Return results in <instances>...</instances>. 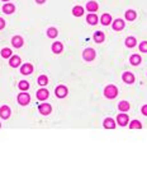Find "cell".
<instances>
[{
    "label": "cell",
    "mask_w": 147,
    "mask_h": 185,
    "mask_svg": "<svg viewBox=\"0 0 147 185\" xmlns=\"http://www.w3.org/2000/svg\"><path fill=\"white\" fill-rule=\"evenodd\" d=\"M104 127L107 129H114L116 123H114V120L112 119V117H107V119L104 120Z\"/></svg>",
    "instance_id": "8fae6325"
},
{
    "label": "cell",
    "mask_w": 147,
    "mask_h": 185,
    "mask_svg": "<svg viewBox=\"0 0 147 185\" xmlns=\"http://www.w3.org/2000/svg\"><path fill=\"white\" fill-rule=\"evenodd\" d=\"M94 41L95 42H98V43H100V42H103L104 41V33L103 32H95V35H94Z\"/></svg>",
    "instance_id": "ac0fdd59"
},
{
    "label": "cell",
    "mask_w": 147,
    "mask_h": 185,
    "mask_svg": "<svg viewBox=\"0 0 147 185\" xmlns=\"http://www.w3.org/2000/svg\"><path fill=\"white\" fill-rule=\"evenodd\" d=\"M10 107L8 106H1L0 107V116L3 117V119H8V117L10 116Z\"/></svg>",
    "instance_id": "5b68a950"
},
{
    "label": "cell",
    "mask_w": 147,
    "mask_h": 185,
    "mask_svg": "<svg viewBox=\"0 0 147 185\" xmlns=\"http://www.w3.org/2000/svg\"><path fill=\"white\" fill-rule=\"evenodd\" d=\"M3 1H8V0H3Z\"/></svg>",
    "instance_id": "e575fe53"
},
{
    "label": "cell",
    "mask_w": 147,
    "mask_h": 185,
    "mask_svg": "<svg viewBox=\"0 0 147 185\" xmlns=\"http://www.w3.org/2000/svg\"><path fill=\"white\" fill-rule=\"evenodd\" d=\"M140 50L142 52H147V41H143L142 43L140 45Z\"/></svg>",
    "instance_id": "4dcf8cb0"
},
{
    "label": "cell",
    "mask_w": 147,
    "mask_h": 185,
    "mask_svg": "<svg viewBox=\"0 0 147 185\" xmlns=\"http://www.w3.org/2000/svg\"><path fill=\"white\" fill-rule=\"evenodd\" d=\"M1 56L3 58H10L11 56V50L10 49H8V47H5V49H3L1 50Z\"/></svg>",
    "instance_id": "4316f807"
},
{
    "label": "cell",
    "mask_w": 147,
    "mask_h": 185,
    "mask_svg": "<svg viewBox=\"0 0 147 185\" xmlns=\"http://www.w3.org/2000/svg\"><path fill=\"white\" fill-rule=\"evenodd\" d=\"M11 43H13L14 47L19 49L20 46L23 45V39H22L20 36H14V37H13V40H11Z\"/></svg>",
    "instance_id": "9c48e42d"
},
{
    "label": "cell",
    "mask_w": 147,
    "mask_h": 185,
    "mask_svg": "<svg viewBox=\"0 0 147 185\" xmlns=\"http://www.w3.org/2000/svg\"><path fill=\"white\" fill-rule=\"evenodd\" d=\"M86 20H88V23H90V24H96L98 17H96L95 14H89V16L86 17Z\"/></svg>",
    "instance_id": "ffe728a7"
},
{
    "label": "cell",
    "mask_w": 147,
    "mask_h": 185,
    "mask_svg": "<svg viewBox=\"0 0 147 185\" xmlns=\"http://www.w3.org/2000/svg\"><path fill=\"white\" fill-rule=\"evenodd\" d=\"M141 61V56L140 55H132L131 56V63L133 64V65H138Z\"/></svg>",
    "instance_id": "484cf974"
},
{
    "label": "cell",
    "mask_w": 147,
    "mask_h": 185,
    "mask_svg": "<svg viewBox=\"0 0 147 185\" xmlns=\"http://www.w3.org/2000/svg\"><path fill=\"white\" fill-rule=\"evenodd\" d=\"M110 20H112V17L109 16V14H103V16H102V23H103V24L108 26L110 23Z\"/></svg>",
    "instance_id": "d4e9b609"
},
{
    "label": "cell",
    "mask_w": 147,
    "mask_h": 185,
    "mask_svg": "<svg viewBox=\"0 0 147 185\" xmlns=\"http://www.w3.org/2000/svg\"><path fill=\"white\" fill-rule=\"evenodd\" d=\"M39 112L42 114V115H48V114L51 112V105L42 104V105L39 106Z\"/></svg>",
    "instance_id": "8992f818"
},
{
    "label": "cell",
    "mask_w": 147,
    "mask_h": 185,
    "mask_svg": "<svg viewBox=\"0 0 147 185\" xmlns=\"http://www.w3.org/2000/svg\"><path fill=\"white\" fill-rule=\"evenodd\" d=\"M4 27H5V20L3 18H0V29H3Z\"/></svg>",
    "instance_id": "1f68e13d"
},
{
    "label": "cell",
    "mask_w": 147,
    "mask_h": 185,
    "mask_svg": "<svg viewBox=\"0 0 147 185\" xmlns=\"http://www.w3.org/2000/svg\"><path fill=\"white\" fill-rule=\"evenodd\" d=\"M14 10H15V7H14L13 4H5L4 7H3V12L7 14H11Z\"/></svg>",
    "instance_id": "2e32d148"
},
{
    "label": "cell",
    "mask_w": 147,
    "mask_h": 185,
    "mask_svg": "<svg viewBox=\"0 0 147 185\" xmlns=\"http://www.w3.org/2000/svg\"><path fill=\"white\" fill-rule=\"evenodd\" d=\"M20 72H22L24 75L31 74V73L33 72V66H32L31 64H24V65L22 66V69H20Z\"/></svg>",
    "instance_id": "30bf717a"
},
{
    "label": "cell",
    "mask_w": 147,
    "mask_h": 185,
    "mask_svg": "<svg viewBox=\"0 0 147 185\" xmlns=\"http://www.w3.org/2000/svg\"><path fill=\"white\" fill-rule=\"evenodd\" d=\"M86 9L89 12H96L98 10V4L95 1H89L86 4Z\"/></svg>",
    "instance_id": "d6986e66"
},
{
    "label": "cell",
    "mask_w": 147,
    "mask_h": 185,
    "mask_svg": "<svg viewBox=\"0 0 147 185\" xmlns=\"http://www.w3.org/2000/svg\"><path fill=\"white\" fill-rule=\"evenodd\" d=\"M117 121H118L119 125L124 127V125H127V123H128V116L126 115V114H120V115H118V117H117Z\"/></svg>",
    "instance_id": "ba28073f"
},
{
    "label": "cell",
    "mask_w": 147,
    "mask_h": 185,
    "mask_svg": "<svg viewBox=\"0 0 147 185\" xmlns=\"http://www.w3.org/2000/svg\"><path fill=\"white\" fill-rule=\"evenodd\" d=\"M104 95H105V97H108V98H114L118 95V89H117L116 86H108V87H105V89H104Z\"/></svg>",
    "instance_id": "6da1fadb"
},
{
    "label": "cell",
    "mask_w": 147,
    "mask_h": 185,
    "mask_svg": "<svg viewBox=\"0 0 147 185\" xmlns=\"http://www.w3.org/2000/svg\"><path fill=\"white\" fill-rule=\"evenodd\" d=\"M48 91L47 89H39L37 92V98L38 100H41V101H45V100H47L48 98Z\"/></svg>",
    "instance_id": "52a82bcc"
},
{
    "label": "cell",
    "mask_w": 147,
    "mask_h": 185,
    "mask_svg": "<svg viewBox=\"0 0 147 185\" xmlns=\"http://www.w3.org/2000/svg\"><path fill=\"white\" fill-rule=\"evenodd\" d=\"M62 50H63V46L61 42H55L53 45H52V51H53L55 54H60Z\"/></svg>",
    "instance_id": "4fadbf2b"
},
{
    "label": "cell",
    "mask_w": 147,
    "mask_h": 185,
    "mask_svg": "<svg viewBox=\"0 0 147 185\" xmlns=\"http://www.w3.org/2000/svg\"><path fill=\"white\" fill-rule=\"evenodd\" d=\"M123 81L126 82V83H133L134 82V77H133V74L132 73H124L123 74Z\"/></svg>",
    "instance_id": "5bb4252c"
},
{
    "label": "cell",
    "mask_w": 147,
    "mask_h": 185,
    "mask_svg": "<svg viewBox=\"0 0 147 185\" xmlns=\"http://www.w3.org/2000/svg\"><path fill=\"white\" fill-rule=\"evenodd\" d=\"M126 46H127V47H134V46H136V39H134V37H128V39L126 40Z\"/></svg>",
    "instance_id": "7402d4cb"
},
{
    "label": "cell",
    "mask_w": 147,
    "mask_h": 185,
    "mask_svg": "<svg viewBox=\"0 0 147 185\" xmlns=\"http://www.w3.org/2000/svg\"><path fill=\"white\" fill-rule=\"evenodd\" d=\"M38 83H39L41 86H46V84L48 83V78H47L46 75H41V77L38 78Z\"/></svg>",
    "instance_id": "f1b7e54d"
},
{
    "label": "cell",
    "mask_w": 147,
    "mask_h": 185,
    "mask_svg": "<svg viewBox=\"0 0 147 185\" xmlns=\"http://www.w3.org/2000/svg\"><path fill=\"white\" fill-rule=\"evenodd\" d=\"M18 102L20 105H23V106H25V105L29 102V95L28 93H25V92H23V93H19V96H18Z\"/></svg>",
    "instance_id": "277c9868"
},
{
    "label": "cell",
    "mask_w": 147,
    "mask_h": 185,
    "mask_svg": "<svg viewBox=\"0 0 147 185\" xmlns=\"http://www.w3.org/2000/svg\"><path fill=\"white\" fill-rule=\"evenodd\" d=\"M124 27V22H123L122 19H117L116 22L113 23V28L116 29V31H119V29H123Z\"/></svg>",
    "instance_id": "e0dca14e"
},
{
    "label": "cell",
    "mask_w": 147,
    "mask_h": 185,
    "mask_svg": "<svg viewBox=\"0 0 147 185\" xmlns=\"http://www.w3.org/2000/svg\"><path fill=\"white\" fill-rule=\"evenodd\" d=\"M126 18H127L128 20H134L136 19V12L134 10H127L126 12Z\"/></svg>",
    "instance_id": "44dd1931"
},
{
    "label": "cell",
    "mask_w": 147,
    "mask_h": 185,
    "mask_svg": "<svg viewBox=\"0 0 147 185\" xmlns=\"http://www.w3.org/2000/svg\"><path fill=\"white\" fill-rule=\"evenodd\" d=\"M83 56H84L85 60L92 61V60H94V58H95V51H94L93 49H86V50L84 51Z\"/></svg>",
    "instance_id": "7a4b0ae2"
},
{
    "label": "cell",
    "mask_w": 147,
    "mask_h": 185,
    "mask_svg": "<svg viewBox=\"0 0 147 185\" xmlns=\"http://www.w3.org/2000/svg\"><path fill=\"white\" fill-rule=\"evenodd\" d=\"M118 107H119L120 111H128L131 106H129V102H127V101H122V102L119 104Z\"/></svg>",
    "instance_id": "603a6c76"
},
{
    "label": "cell",
    "mask_w": 147,
    "mask_h": 185,
    "mask_svg": "<svg viewBox=\"0 0 147 185\" xmlns=\"http://www.w3.org/2000/svg\"><path fill=\"white\" fill-rule=\"evenodd\" d=\"M83 13H84V8H83V7H80V5H76V7H74L72 14H74L75 17H81V16H83Z\"/></svg>",
    "instance_id": "7c38bea8"
},
{
    "label": "cell",
    "mask_w": 147,
    "mask_h": 185,
    "mask_svg": "<svg viewBox=\"0 0 147 185\" xmlns=\"http://www.w3.org/2000/svg\"><path fill=\"white\" fill-rule=\"evenodd\" d=\"M36 1L38 3V4H43V3H45L46 0H36Z\"/></svg>",
    "instance_id": "836d02e7"
},
{
    "label": "cell",
    "mask_w": 147,
    "mask_h": 185,
    "mask_svg": "<svg viewBox=\"0 0 147 185\" xmlns=\"http://www.w3.org/2000/svg\"><path fill=\"white\" fill-rule=\"evenodd\" d=\"M129 128L131 129H141L142 128V124H141L138 120H133V121L131 123V125H129Z\"/></svg>",
    "instance_id": "83f0119b"
},
{
    "label": "cell",
    "mask_w": 147,
    "mask_h": 185,
    "mask_svg": "<svg viewBox=\"0 0 147 185\" xmlns=\"http://www.w3.org/2000/svg\"><path fill=\"white\" fill-rule=\"evenodd\" d=\"M66 95H67V88L65 86H58L56 88V96L57 97L63 98V97H66Z\"/></svg>",
    "instance_id": "3957f363"
},
{
    "label": "cell",
    "mask_w": 147,
    "mask_h": 185,
    "mask_svg": "<svg viewBox=\"0 0 147 185\" xmlns=\"http://www.w3.org/2000/svg\"><path fill=\"white\" fill-rule=\"evenodd\" d=\"M19 88H20L22 91H27L28 88H29V83H28L27 81H22V82L19 83Z\"/></svg>",
    "instance_id": "f546056e"
},
{
    "label": "cell",
    "mask_w": 147,
    "mask_h": 185,
    "mask_svg": "<svg viewBox=\"0 0 147 185\" xmlns=\"http://www.w3.org/2000/svg\"><path fill=\"white\" fill-rule=\"evenodd\" d=\"M9 63H10V66H13V68H17V66L20 65V58H19V56H11Z\"/></svg>",
    "instance_id": "9a60e30c"
},
{
    "label": "cell",
    "mask_w": 147,
    "mask_h": 185,
    "mask_svg": "<svg viewBox=\"0 0 147 185\" xmlns=\"http://www.w3.org/2000/svg\"><path fill=\"white\" fill-rule=\"evenodd\" d=\"M0 127H1V125H0Z\"/></svg>",
    "instance_id": "d590c367"
},
{
    "label": "cell",
    "mask_w": 147,
    "mask_h": 185,
    "mask_svg": "<svg viewBox=\"0 0 147 185\" xmlns=\"http://www.w3.org/2000/svg\"><path fill=\"white\" fill-rule=\"evenodd\" d=\"M47 36H48L49 39H55V37L57 36V29L53 28V27L48 28V31H47Z\"/></svg>",
    "instance_id": "cb8c5ba5"
},
{
    "label": "cell",
    "mask_w": 147,
    "mask_h": 185,
    "mask_svg": "<svg viewBox=\"0 0 147 185\" xmlns=\"http://www.w3.org/2000/svg\"><path fill=\"white\" fill-rule=\"evenodd\" d=\"M142 114H143V115H146V116H147V105H145V106L142 107Z\"/></svg>",
    "instance_id": "d6a6232c"
}]
</instances>
